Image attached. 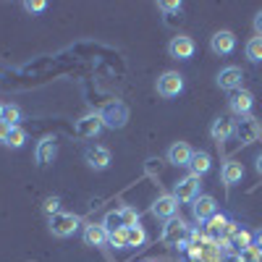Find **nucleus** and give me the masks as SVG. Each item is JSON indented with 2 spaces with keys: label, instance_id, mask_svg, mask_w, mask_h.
Masks as SVG:
<instances>
[{
  "label": "nucleus",
  "instance_id": "7c9ffc66",
  "mask_svg": "<svg viewBox=\"0 0 262 262\" xmlns=\"http://www.w3.org/2000/svg\"><path fill=\"white\" fill-rule=\"evenodd\" d=\"M233 244H236V247H242V249H247V247L254 244V236H252L249 231H238V233L233 236Z\"/></svg>",
  "mask_w": 262,
  "mask_h": 262
},
{
  "label": "nucleus",
  "instance_id": "a19ab883",
  "mask_svg": "<svg viewBox=\"0 0 262 262\" xmlns=\"http://www.w3.org/2000/svg\"><path fill=\"white\" fill-rule=\"evenodd\" d=\"M0 121H3V102H0Z\"/></svg>",
  "mask_w": 262,
  "mask_h": 262
},
{
  "label": "nucleus",
  "instance_id": "6e6552de",
  "mask_svg": "<svg viewBox=\"0 0 262 262\" xmlns=\"http://www.w3.org/2000/svg\"><path fill=\"white\" fill-rule=\"evenodd\" d=\"M215 81H217V86H221V90H226V92L233 95V92L242 90V84H244V71L238 69V66H223V69L217 71Z\"/></svg>",
  "mask_w": 262,
  "mask_h": 262
},
{
  "label": "nucleus",
  "instance_id": "39448f33",
  "mask_svg": "<svg viewBox=\"0 0 262 262\" xmlns=\"http://www.w3.org/2000/svg\"><path fill=\"white\" fill-rule=\"evenodd\" d=\"M186 236H189V226L184 221H179V217H173V221H165L163 226V244H170V247H189L186 244Z\"/></svg>",
  "mask_w": 262,
  "mask_h": 262
},
{
  "label": "nucleus",
  "instance_id": "20e7f679",
  "mask_svg": "<svg viewBox=\"0 0 262 262\" xmlns=\"http://www.w3.org/2000/svg\"><path fill=\"white\" fill-rule=\"evenodd\" d=\"M233 137L242 142V144H252L262 137V123L254 118V116H244L238 118L236 126H233Z\"/></svg>",
  "mask_w": 262,
  "mask_h": 262
},
{
  "label": "nucleus",
  "instance_id": "58836bf2",
  "mask_svg": "<svg viewBox=\"0 0 262 262\" xmlns=\"http://www.w3.org/2000/svg\"><path fill=\"white\" fill-rule=\"evenodd\" d=\"M254 247H257V249H262V231H259V233H254Z\"/></svg>",
  "mask_w": 262,
  "mask_h": 262
},
{
  "label": "nucleus",
  "instance_id": "f8f14e48",
  "mask_svg": "<svg viewBox=\"0 0 262 262\" xmlns=\"http://www.w3.org/2000/svg\"><path fill=\"white\" fill-rule=\"evenodd\" d=\"M252 107H254V95L249 90H238L231 95L228 100V111L238 118H244V116H252Z\"/></svg>",
  "mask_w": 262,
  "mask_h": 262
},
{
  "label": "nucleus",
  "instance_id": "2f4dec72",
  "mask_svg": "<svg viewBox=\"0 0 262 262\" xmlns=\"http://www.w3.org/2000/svg\"><path fill=\"white\" fill-rule=\"evenodd\" d=\"M42 210H45L50 217H53V215H58V212H60V200H58V196H48L45 205H42Z\"/></svg>",
  "mask_w": 262,
  "mask_h": 262
},
{
  "label": "nucleus",
  "instance_id": "aec40b11",
  "mask_svg": "<svg viewBox=\"0 0 262 262\" xmlns=\"http://www.w3.org/2000/svg\"><path fill=\"white\" fill-rule=\"evenodd\" d=\"M242 179H244V165L238 163V160H226L223 168H221V181L226 186H233V184H238Z\"/></svg>",
  "mask_w": 262,
  "mask_h": 262
},
{
  "label": "nucleus",
  "instance_id": "c85d7f7f",
  "mask_svg": "<svg viewBox=\"0 0 262 262\" xmlns=\"http://www.w3.org/2000/svg\"><path fill=\"white\" fill-rule=\"evenodd\" d=\"M121 217H123V226H126V228H131V226L139 223V212H137L134 207H128V205L121 207Z\"/></svg>",
  "mask_w": 262,
  "mask_h": 262
},
{
  "label": "nucleus",
  "instance_id": "f03ea898",
  "mask_svg": "<svg viewBox=\"0 0 262 262\" xmlns=\"http://www.w3.org/2000/svg\"><path fill=\"white\" fill-rule=\"evenodd\" d=\"M97 113H100L105 128H123V126L128 123V107H126L123 102H118V100L105 102Z\"/></svg>",
  "mask_w": 262,
  "mask_h": 262
},
{
  "label": "nucleus",
  "instance_id": "4c0bfd02",
  "mask_svg": "<svg viewBox=\"0 0 262 262\" xmlns=\"http://www.w3.org/2000/svg\"><path fill=\"white\" fill-rule=\"evenodd\" d=\"M254 168H257V173H259V176H262V152H259V155L254 158Z\"/></svg>",
  "mask_w": 262,
  "mask_h": 262
},
{
  "label": "nucleus",
  "instance_id": "dca6fc26",
  "mask_svg": "<svg viewBox=\"0 0 262 262\" xmlns=\"http://www.w3.org/2000/svg\"><path fill=\"white\" fill-rule=\"evenodd\" d=\"M55 155H58V139L55 137H42L39 144H37V149H34L37 163L39 165H48V163L55 160Z\"/></svg>",
  "mask_w": 262,
  "mask_h": 262
},
{
  "label": "nucleus",
  "instance_id": "4468645a",
  "mask_svg": "<svg viewBox=\"0 0 262 262\" xmlns=\"http://www.w3.org/2000/svg\"><path fill=\"white\" fill-rule=\"evenodd\" d=\"M191 155H194V149H191L186 142H173V144L168 147V152H165V160H168L170 165H176V168H186L189 160H191Z\"/></svg>",
  "mask_w": 262,
  "mask_h": 262
},
{
  "label": "nucleus",
  "instance_id": "e433bc0d",
  "mask_svg": "<svg viewBox=\"0 0 262 262\" xmlns=\"http://www.w3.org/2000/svg\"><path fill=\"white\" fill-rule=\"evenodd\" d=\"M163 11H181V3H160Z\"/></svg>",
  "mask_w": 262,
  "mask_h": 262
},
{
  "label": "nucleus",
  "instance_id": "7ed1b4c3",
  "mask_svg": "<svg viewBox=\"0 0 262 262\" xmlns=\"http://www.w3.org/2000/svg\"><path fill=\"white\" fill-rule=\"evenodd\" d=\"M184 76L179 74V71H165V74H160L158 76V84H155V90H158V95L160 97H165V100H173V97H179L181 92H184Z\"/></svg>",
  "mask_w": 262,
  "mask_h": 262
},
{
  "label": "nucleus",
  "instance_id": "1a4fd4ad",
  "mask_svg": "<svg viewBox=\"0 0 262 262\" xmlns=\"http://www.w3.org/2000/svg\"><path fill=\"white\" fill-rule=\"evenodd\" d=\"M200 189H202V179L196 176H184L181 181L173 184V196H176L179 202H194L196 196H200Z\"/></svg>",
  "mask_w": 262,
  "mask_h": 262
},
{
  "label": "nucleus",
  "instance_id": "ddd939ff",
  "mask_svg": "<svg viewBox=\"0 0 262 262\" xmlns=\"http://www.w3.org/2000/svg\"><path fill=\"white\" fill-rule=\"evenodd\" d=\"M210 50L215 55H231L236 50V34L231 29H221L210 37Z\"/></svg>",
  "mask_w": 262,
  "mask_h": 262
},
{
  "label": "nucleus",
  "instance_id": "6ab92c4d",
  "mask_svg": "<svg viewBox=\"0 0 262 262\" xmlns=\"http://www.w3.org/2000/svg\"><path fill=\"white\" fill-rule=\"evenodd\" d=\"M189 173L191 176H196V179H202L205 173H210V168H212V158L207 155L205 149H196L194 155H191V160H189Z\"/></svg>",
  "mask_w": 262,
  "mask_h": 262
},
{
  "label": "nucleus",
  "instance_id": "f257e3e1",
  "mask_svg": "<svg viewBox=\"0 0 262 262\" xmlns=\"http://www.w3.org/2000/svg\"><path fill=\"white\" fill-rule=\"evenodd\" d=\"M79 226H81V217L74 215V212H63V210H60L58 215H53L50 223H48V228H50V233H53L55 238H69V236H74Z\"/></svg>",
  "mask_w": 262,
  "mask_h": 262
},
{
  "label": "nucleus",
  "instance_id": "f704fd0d",
  "mask_svg": "<svg viewBox=\"0 0 262 262\" xmlns=\"http://www.w3.org/2000/svg\"><path fill=\"white\" fill-rule=\"evenodd\" d=\"M252 27H254V32L262 37V11H257L254 13V21H252Z\"/></svg>",
  "mask_w": 262,
  "mask_h": 262
},
{
  "label": "nucleus",
  "instance_id": "ea45409f",
  "mask_svg": "<svg viewBox=\"0 0 262 262\" xmlns=\"http://www.w3.org/2000/svg\"><path fill=\"white\" fill-rule=\"evenodd\" d=\"M223 262H242V257H238V254H228Z\"/></svg>",
  "mask_w": 262,
  "mask_h": 262
},
{
  "label": "nucleus",
  "instance_id": "a878e982",
  "mask_svg": "<svg viewBox=\"0 0 262 262\" xmlns=\"http://www.w3.org/2000/svg\"><path fill=\"white\" fill-rule=\"evenodd\" d=\"M107 242H111L116 249H128V236H126V228H116L107 233Z\"/></svg>",
  "mask_w": 262,
  "mask_h": 262
},
{
  "label": "nucleus",
  "instance_id": "f3484780",
  "mask_svg": "<svg viewBox=\"0 0 262 262\" xmlns=\"http://www.w3.org/2000/svg\"><path fill=\"white\" fill-rule=\"evenodd\" d=\"M233 126H236V121H231V118H226V116H221V118H215L212 121V126H210V137H212V142H228L231 137H233Z\"/></svg>",
  "mask_w": 262,
  "mask_h": 262
},
{
  "label": "nucleus",
  "instance_id": "9b49d317",
  "mask_svg": "<svg viewBox=\"0 0 262 262\" xmlns=\"http://www.w3.org/2000/svg\"><path fill=\"white\" fill-rule=\"evenodd\" d=\"M215 212H217V202H215V196H210V194H200L191 202V215H194L196 223H207Z\"/></svg>",
  "mask_w": 262,
  "mask_h": 262
},
{
  "label": "nucleus",
  "instance_id": "412c9836",
  "mask_svg": "<svg viewBox=\"0 0 262 262\" xmlns=\"http://www.w3.org/2000/svg\"><path fill=\"white\" fill-rule=\"evenodd\" d=\"M3 121L8 126H21V121H24V111H21L16 102H3Z\"/></svg>",
  "mask_w": 262,
  "mask_h": 262
},
{
  "label": "nucleus",
  "instance_id": "2eb2a0df",
  "mask_svg": "<svg viewBox=\"0 0 262 262\" xmlns=\"http://www.w3.org/2000/svg\"><path fill=\"white\" fill-rule=\"evenodd\" d=\"M102 128H105V123H102L100 113H86L84 118L76 121V134H79V137H86V139L97 137Z\"/></svg>",
  "mask_w": 262,
  "mask_h": 262
},
{
  "label": "nucleus",
  "instance_id": "c9c22d12",
  "mask_svg": "<svg viewBox=\"0 0 262 262\" xmlns=\"http://www.w3.org/2000/svg\"><path fill=\"white\" fill-rule=\"evenodd\" d=\"M189 257H191V259H200V262H202V247H196V244H194V247H189Z\"/></svg>",
  "mask_w": 262,
  "mask_h": 262
},
{
  "label": "nucleus",
  "instance_id": "393cba45",
  "mask_svg": "<svg viewBox=\"0 0 262 262\" xmlns=\"http://www.w3.org/2000/svg\"><path fill=\"white\" fill-rule=\"evenodd\" d=\"M102 226H105L107 233L116 231V228H126V226H123V217H121V210H111V212H107L105 221H102Z\"/></svg>",
  "mask_w": 262,
  "mask_h": 262
},
{
  "label": "nucleus",
  "instance_id": "79ce46f5",
  "mask_svg": "<svg viewBox=\"0 0 262 262\" xmlns=\"http://www.w3.org/2000/svg\"><path fill=\"white\" fill-rule=\"evenodd\" d=\"M149 262H152V259H149Z\"/></svg>",
  "mask_w": 262,
  "mask_h": 262
},
{
  "label": "nucleus",
  "instance_id": "473e14b6",
  "mask_svg": "<svg viewBox=\"0 0 262 262\" xmlns=\"http://www.w3.org/2000/svg\"><path fill=\"white\" fill-rule=\"evenodd\" d=\"M45 8H48L45 0H27L24 3V11H29V13H42Z\"/></svg>",
  "mask_w": 262,
  "mask_h": 262
},
{
  "label": "nucleus",
  "instance_id": "5701e85b",
  "mask_svg": "<svg viewBox=\"0 0 262 262\" xmlns=\"http://www.w3.org/2000/svg\"><path fill=\"white\" fill-rule=\"evenodd\" d=\"M126 236H128V249H131V247H142V244L147 242V231H144L142 223L126 228Z\"/></svg>",
  "mask_w": 262,
  "mask_h": 262
},
{
  "label": "nucleus",
  "instance_id": "a211bd4d",
  "mask_svg": "<svg viewBox=\"0 0 262 262\" xmlns=\"http://www.w3.org/2000/svg\"><path fill=\"white\" fill-rule=\"evenodd\" d=\"M81 238H84L86 247H105L107 244V231H105L102 223H90V226H84Z\"/></svg>",
  "mask_w": 262,
  "mask_h": 262
},
{
  "label": "nucleus",
  "instance_id": "b1692460",
  "mask_svg": "<svg viewBox=\"0 0 262 262\" xmlns=\"http://www.w3.org/2000/svg\"><path fill=\"white\" fill-rule=\"evenodd\" d=\"M247 58L249 63H262V37L259 34L247 42Z\"/></svg>",
  "mask_w": 262,
  "mask_h": 262
},
{
  "label": "nucleus",
  "instance_id": "0eeeda50",
  "mask_svg": "<svg viewBox=\"0 0 262 262\" xmlns=\"http://www.w3.org/2000/svg\"><path fill=\"white\" fill-rule=\"evenodd\" d=\"M84 163L90 165L92 170H107L111 168V163H113V155H111V149L107 147H102V144H90L84 149Z\"/></svg>",
  "mask_w": 262,
  "mask_h": 262
},
{
  "label": "nucleus",
  "instance_id": "4be33fe9",
  "mask_svg": "<svg viewBox=\"0 0 262 262\" xmlns=\"http://www.w3.org/2000/svg\"><path fill=\"white\" fill-rule=\"evenodd\" d=\"M27 139H29L27 128H24V126H13V128H11V134H8L6 147H11V149H21V147L27 144Z\"/></svg>",
  "mask_w": 262,
  "mask_h": 262
},
{
  "label": "nucleus",
  "instance_id": "423d86ee",
  "mask_svg": "<svg viewBox=\"0 0 262 262\" xmlns=\"http://www.w3.org/2000/svg\"><path fill=\"white\" fill-rule=\"evenodd\" d=\"M194 53H196V42H194L189 34L170 37V42H168V55H170L173 60H189V58H194Z\"/></svg>",
  "mask_w": 262,
  "mask_h": 262
},
{
  "label": "nucleus",
  "instance_id": "c756f323",
  "mask_svg": "<svg viewBox=\"0 0 262 262\" xmlns=\"http://www.w3.org/2000/svg\"><path fill=\"white\" fill-rule=\"evenodd\" d=\"M238 257H242V262H262V249H257V247L252 244V247H247V249L238 252Z\"/></svg>",
  "mask_w": 262,
  "mask_h": 262
},
{
  "label": "nucleus",
  "instance_id": "bb28decb",
  "mask_svg": "<svg viewBox=\"0 0 262 262\" xmlns=\"http://www.w3.org/2000/svg\"><path fill=\"white\" fill-rule=\"evenodd\" d=\"M223 252L221 247H215V244H205L202 247V262H223Z\"/></svg>",
  "mask_w": 262,
  "mask_h": 262
},
{
  "label": "nucleus",
  "instance_id": "cd10ccee",
  "mask_svg": "<svg viewBox=\"0 0 262 262\" xmlns=\"http://www.w3.org/2000/svg\"><path fill=\"white\" fill-rule=\"evenodd\" d=\"M226 226H228V217L223 215V212H215L212 217H210V221H207V228L212 231V233H217V231H226Z\"/></svg>",
  "mask_w": 262,
  "mask_h": 262
},
{
  "label": "nucleus",
  "instance_id": "72a5a7b5",
  "mask_svg": "<svg viewBox=\"0 0 262 262\" xmlns=\"http://www.w3.org/2000/svg\"><path fill=\"white\" fill-rule=\"evenodd\" d=\"M11 128H13V126H8L6 121H0V144H6V142H8V134H11Z\"/></svg>",
  "mask_w": 262,
  "mask_h": 262
},
{
  "label": "nucleus",
  "instance_id": "9d476101",
  "mask_svg": "<svg viewBox=\"0 0 262 262\" xmlns=\"http://www.w3.org/2000/svg\"><path fill=\"white\" fill-rule=\"evenodd\" d=\"M179 200L173 194H160L155 202H152V207H149V212L158 217V221H173V217L179 215Z\"/></svg>",
  "mask_w": 262,
  "mask_h": 262
}]
</instances>
